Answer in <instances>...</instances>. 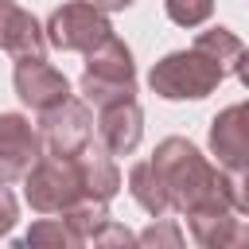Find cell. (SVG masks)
Instances as JSON below:
<instances>
[{
    "label": "cell",
    "mask_w": 249,
    "mask_h": 249,
    "mask_svg": "<svg viewBox=\"0 0 249 249\" xmlns=\"http://www.w3.org/2000/svg\"><path fill=\"white\" fill-rule=\"evenodd\" d=\"M210 152H214L218 167H233V163L249 160V101H237V105H226L222 113H214Z\"/></svg>",
    "instance_id": "cell-10"
},
{
    "label": "cell",
    "mask_w": 249,
    "mask_h": 249,
    "mask_svg": "<svg viewBox=\"0 0 249 249\" xmlns=\"http://www.w3.org/2000/svg\"><path fill=\"white\" fill-rule=\"evenodd\" d=\"M0 51L12 58L23 54H47V31L43 23L16 0H0Z\"/></svg>",
    "instance_id": "cell-11"
},
{
    "label": "cell",
    "mask_w": 249,
    "mask_h": 249,
    "mask_svg": "<svg viewBox=\"0 0 249 249\" xmlns=\"http://www.w3.org/2000/svg\"><path fill=\"white\" fill-rule=\"evenodd\" d=\"M233 74H237L241 86L249 89V47H241V54H237V62H233Z\"/></svg>",
    "instance_id": "cell-23"
},
{
    "label": "cell",
    "mask_w": 249,
    "mask_h": 249,
    "mask_svg": "<svg viewBox=\"0 0 249 249\" xmlns=\"http://www.w3.org/2000/svg\"><path fill=\"white\" fill-rule=\"evenodd\" d=\"M78 89L93 109L136 97V62H132L128 43L109 35L93 51H86V70L78 78Z\"/></svg>",
    "instance_id": "cell-3"
},
{
    "label": "cell",
    "mask_w": 249,
    "mask_h": 249,
    "mask_svg": "<svg viewBox=\"0 0 249 249\" xmlns=\"http://www.w3.org/2000/svg\"><path fill=\"white\" fill-rule=\"evenodd\" d=\"M62 218L70 222V230L78 233L82 245H93L97 233L113 222V218H109V202H97V198H82V202H74L70 210H62Z\"/></svg>",
    "instance_id": "cell-15"
},
{
    "label": "cell",
    "mask_w": 249,
    "mask_h": 249,
    "mask_svg": "<svg viewBox=\"0 0 249 249\" xmlns=\"http://www.w3.org/2000/svg\"><path fill=\"white\" fill-rule=\"evenodd\" d=\"M16 218H19V206H16V195L8 191V183H0V237L16 226Z\"/></svg>",
    "instance_id": "cell-21"
},
{
    "label": "cell",
    "mask_w": 249,
    "mask_h": 249,
    "mask_svg": "<svg viewBox=\"0 0 249 249\" xmlns=\"http://www.w3.org/2000/svg\"><path fill=\"white\" fill-rule=\"evenodd\" d=\"M43 31H47V47L86 54V51H93L101 39L113 35V23H109V16H105L101 8H93L89 0H66V4H58V8L47 16Z\"/></svg>",
    "instance_id": "cell-5"
},
{
    "label": "cell",
    "mask_w": 249,
    "mask_h": 249,
    "mask_svg": "<svg viewBox=\"0 0 249 249\" xmlns=\"http://www.w3.org/2000/svg\"><path fill=\"white\" fill-rule=\"evenodd\" d=\"M179 241H183V233L171 218H156L148 230L136 233V245H179Z\"/></svg>",
    "instance_id": "cell-20"
},
{
    "label": "cell",
    "mask_w": 249,
    "mask_h": 249,
    "mask_svg": "<svg viewBox=\"0 0 249 249\" xmlns=\"http://www.w3.org/2000/svg\"><path fill=\"white\" fill-rule=\"evenodd\" d=\"M19 245H54V249H74V245H82V241H78V233L70 230L66 218H39V222L27 230V237H23Z\"/></svg>",
    "instance_id": "cell-17"
},
{
    "label": "cell",
    "mask_w": 249,
    "mask_h": 249,
    "mask_svg": "<svg viewBox=\"0 0 249 249\" xmlns=\"http://www.w3.org/2000/svg\"><path fill=\"white\" fill-rule=\"evenodd\" d=\"M23 198L39 214H62L74 202H82L86 187H82L78 156H51V152H43L31 163V171L23 175Z\"/></svg>",
    "instance_id": "cell-4"
},
{
    "label": "cell",
    "mask_w": 249,
    "mask_h": 249,
    "mask_svg": "<svg viewBox=\"0 0 249 249\" xmlns=\"http://www.w3.org/2000/svg\"><path fill=\"white\" fill-rule=\"evenodd\" d=\"M89 4H93V8H101V12L109 16V12H124V8H132L136 0H89Z\"/></svg>",
    "instance_id": "cell-24"
},
{
    "label": "cell",
    "mask_w": 249,
    "mask_h": 249,
    "mask_svg": "<svg viewBox=\"0 0 249 249\" xmlns=\"http://www.w3.org/2000/svg\"><path fill=\"white\" fill-rule=\"evenodd\" d=\"M230 74L206 54L198 51L195 43L187 51H171L163 54L152 70H148V86L152 93H160L163 101H198V97H210Z\"/></svg>",
    "instance_id": "cell-2"
},
{
    "label": "cell",
    "mask_w": 249,
    "mask_h": 249,
    "mask_svg": "<svg viewBox=\"0 0 249 249\" xmlns=\"http://www.w3.org/2000/svg\"><path fill=\"white\" fill-rule=\"evenodd\" d=\"M152 167L160 171V179L167 187L171 210H179L187 218L191 214H210V210H233L230 195H226L222 167L210 163L191 140H183V136L160 140L156 152H152Z\"/></svg>",
    "instance_id": "cell-1"
},
{
    "label": "cell",
    "mask_w": 249,
    "mask_h": 249,
    "mask_svg": "<svg viewBox=\"0 0 249 249\" xmlns=\"http://www.w3.org/2000/svg\"><path fill=\"white\" fill-rule=\"evenodd\" d=\"M195 47L198 51H206L226 74H233V62H237V54H241V39L230 31V27H206V31H198L195 35Z\"/></svg>",
    "instance_id": "cell-16"
},
{
    "label": "cell",
    "mask_w": 249,
    "mask_h": 249,
    "mask_svg": "<svg viewBox=\"0 0 249 249\" xmlns=\"http://www.w3.org/2000/svg\"><path fill=\"white\" fill-rule=\"evenodd\" d=\"M93 245H136V233L132 230H124V226H117V222H109L101 233H97V241Z\"/></svg>",
    "instance_id": "cell-22"
},
{
    "label": "cell",
    "mask_w": 249,
    "mask_h": 249,
    "mask_svg": "<svg viewBox=\"0 0 249 249\" xmlns=\"http://www.w3.org/2000/svg\"><path fill=\"white\" fill-rule=\"evenodd\" d=\"M191 237L206 249H245L249 245V222L233 218V210H210L187 218Z\"/></svg>",
    "instance_id": "cell-13"
},
{
    "label": "cell",
    "mask_w": 249,
    "mask_h": 249,
    "mask_svg": "<svg viewBox=\"0 0 249 249\" xmlns=\"http://www.w3.org/2000/svg\"><path fill=\"white\" fill-rule=\"evenodd\" d=\"M128 195H132V202H136L144 214H152V218H163V214L171 210L167 187H163L160 171L152 167V160L132 163V171H128Z\"/></svg>",
    "instance_id": "cell-14"
},
{
    "label": "cell",
    "mask_w": 249,
    "mask_h": 249,
    "mask_svg": "<svg viewBox=\"0 0 249 249\" xmlns=\"http://www.w3.org/2000/svg\"><path fill=\"white\" fill-rule=\"evenodd\" d=\"M140 136H144V109L136 97H124V101L97 109V140L113 156H132Z\"/></svg>",
    "instance_id": "cell-9"
},
{
    "label": "cell",
    "mask_w": 249,
    "mask_h": 249,
    "mask_svg": "<svg viewBox=\"0 0 249 249\" xmlns=\"http://www.w3.org/2000/svg\"><path fill=\"white\" fill-rule=\"evenodd\" d=\"M39 140L51 156H78L93 140V113L86 97H66L54 109L39 113Z\"/></svg>",
    "instance_id": "cell-6"
},
{
    "label": "cell",
    "mask_w": 249,
    "mask_h": 249,
    "mask_svg": "<svg viewBox=\"0 0 249 249\" xmlns=\"http://www.w3.org/2000/svg\"><path fill=\"white\" fill-rule=\"evenodd\" d=\"M222 179H226V195H230V206L237 214H249V160L233 163V167H222Z\"/></svg>",
    "instance_id": "cell-19"
},
{
    "label": "cell",
    "mask_w": 249,
    "mask_h": 249,
    "mask_svg": "<svg viewBox=\"0 0 249 249\" xmlns=\"http://www.w3.org/2000/svg\"><path fill=\"white\" fill-rule=\"evenodd\" d=\"M163 12L179 27H198L214 16V0H163Z\"/></svg>",
    "instance_id": "cell-18"
},
{
    "label": "cell",
    "mask_w": 249,
    "mask_h": 249,
    "mask_svg": "<svg viewBox=\"0 0 249 249\" xmlns=\"http://www.w3.org/2000/svg\"><path fill=\"white\" fill-rule=\"evenodd\" d=\"M43 156L39 128L23 113H0V183H23L31 163Z\"/></svg>",
    "instance_id": "cell-8"
},
{
    "label": "cell",
    "mask_w": 249,
    "mask_h": 249,
    "mask_svg": "<svg viewBox=\"0 0 249 249\" xmlns=\"http://www.w3.org/2000/svg\"><path fill=\"white\" fill-rule=\"evenodd\" d=\"M78 171H82L86 198L109 202V198L121 191V171H117V163H113V152H109L101 140H89V144L78 152Z\"/></svg>",
    "instance_id": "cell-12"
},
{
    "label": "cell",
    "mask_w": 249,
    "mask_h": 249,
    "mask_svg": "<svg viewBox=\"0 0 249 249\" xmlns=\"http://www.w3.org/2000/svg\"><path fill=\"white\" fill-rule=\"evenodd\" d=\"M12 86H16L19 101L31 105L35 113H47V109H54L58 101L70 97V78L58 66H51L47 54H23V58H16Z\"/></svg>",
    "instance_id": "cell-7"
}]
</instances>
